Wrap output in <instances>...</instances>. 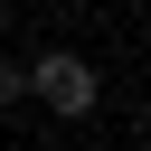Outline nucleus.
<instances>
[{
    "instance_id": "f257e3e1",
    "label": "nucleus",
    "mask_w": 151,
    "mask_h": 151,
    "mask_svg": "<svg viewBox=\"0 0 151 151\" xmlns=\"http://www.w3.org/2000/svg\"><path fill=\"white\" fill-rule=\"evenodd\" d=\"M94 94H104V85H94V66H85L76 47H47V57L28 66V104H47V113H66V123L94 113Z\"/></svg>"
},
{
    "instance_id": "f03ea898",
    "label": "nucleus",
    "mask_w": 151,
    "mask_h": 151,
    "mask_svg": "<svg viewBox=\"0 0 151 151\" xmlns=\"http://www.w3.org/2000/svg\"><path fill=\"white\" fill-rule=\"evenodd\" d=\"M9 104H28V66H9V57H0V113H9Z\"/></svg>"
}]
</instances>
